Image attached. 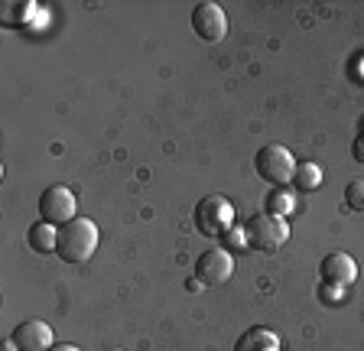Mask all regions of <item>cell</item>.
Instances as JSON below:
<instances>
[{
	"label": "cell",
	"mask_w": 364,
	"mask_h": 351,
	"mask_svg": "<svg viewBox=\"0 0 364 351\" xmlns=\"http://www.w3.org/2000/svg\"><path fill=\"white\" fill-rule=\"evenodd\" d=\"M318 299L326 306H341L345 303V286H335V283H318Z\"/></svg>",
	"instance_id": "cell-16"
},
{
	"label": "cell",
	"mask_w": 364,
	"mask_h": 351,
	"mask_svg": "<svg viewBox=\"0 0 364 351\" xmlns=\"http://www.w3.org/2000/svg\"><path fill=\"white\" fill-rule=\"evenodd\" d=\"M26 244L36 254H55V244H59V228L49 222H36L30 231H26Z\"/></svg>",
	"instance_id": "cell-11"
},
{
	"label": "cell",
	"mask_w": 364,
	"mask_h": 351,
	"mask_svg": "<svg viewBox=\"0 0 364 351\" xmlns=\"http://www.w3.org/2000/svg\"><path fill=\"white\" fill-rule=\"evenodd\" d=\"M318 276L326 283H335V286H345V290H348L351 283L358 280V264H355V257L345 251L326 254L322 264H318Z\"/></svg>",
	"instance_id": "cell-9"
},
{
	"label": "cell",
	"mask_w": 364,
	"mask_h": 351,
	"mask_svg": "<svg viewBox=\"0 0 364 351\" xmlns=\"http://www.w3.org/2000/svg\"><path fill=\"white\" fill-rule=\"evenodd\" d=\"M49 351H82V348H78V345H59V342H55Z\"/></svg>",
	"instance_id": "cell-19"
},
{
	"label": "cell",
	"mask_w": 364,
	"mask_h": 351,
	"mask_svg": "<svg viewBox=\"0 0 364 351\" xmlns=\"http://www.w3.org/2000/svg\"><path fill=\"white\" fill-rule=\"evenodd\" d=\"M235 274V257L225 247H208V251L198 254L196 260V280L202 286H221V283L231 280Z\"/></svg>",
	"instance_id": "cell-6"
},
{
	"label": "cell",
	"mask_w": 364,
	"mask_h": 351,
	"mask_svg": "<svg viewBox=\"0 0 364 351\" xmlns=\"http://www.w3.org/2000/svg\"><path fill=\"white\" fill-rule=\"evenodd\" d=\"M33 14H36V4H30V0H20V4L7 0V4L0 7V20H4V26H23V23H30Z\"/></svg>",
	"instance_id": "cell-13"
},
{
	"label": "cell",
	"mask_w": 364,
	"mask_h": 351,
	"mask_svg": "<svg viewBox=\"0 0 364 351\" xmlns=\"http://www.w3.org/2000/svg\"><path fill=\"white\" fill-rule=\"evenodd\" d=\"M322 185V166L318 163H296L293 189L296 192H316Z\"/></svg>",
	"instance_id": "cell-12"
},
{
	"label": "cell",
	"mask_w": 364,
	"mask_h": 351,
	"mask_svg": "<svg viewBox=\"0 0 364 351\" xmlns=\"http://www.w3.org/2000/svg\"><path fill=\"white\" fill-rule=\"evenodd\" d=\"M111 351H124V348H111Z\"/></svg>",
	"instance_id": "cell-20"
},
{
	"label": "cell",
	"mask_w": 364,
	"mask_h": 351,
	"mask_svg": "<svg viewBox=\"0 0 364 351\" xmlns=\"http://www.w3.org/2000/svg\"><path fill=\"white\" fill-rule=\"evenodd\" d=\"M78 218V199L68 185H49L39 195V222H49L55 228Z\"/></svg>",
	"instance_id": "cell-5"
},
{
	"label": "cell",
	"mask_w": 364,
	"mask_h": 351,
	"mask_svg": "<svg viewBox=\"0 0 364 351\" xmlns=\"http://www.w3.org/2000/svg\"><path fill=\"white\" fill-rule=\"evenodd\" d=\"M293 205H296L293 192H289L287 185H277V189H273L270 195H267V208H264V212L277 215V218H289V212H293Z\"/></svg>",
	"instance_id": "cell-14"
},
{
	"label": "cell",
	"mask_w": 364,
	"mask_h": 351,
	"mask_svg": "<svg viewBox=\"0 0 364 351\" xmlns=\"http://www.w3.org/2000/svg\"><path fill=\"white\" fill-rule=\"evenodd\" d=\"M10 342L16 345V351H49L55 345V335L43 319H26L20 325H14Z\"/></svg>",
	"instance_id": "cell-8"
},
{
	"label": "cell",
	"mask_w": 364,
	"mask_h": 351,
	"mask_svg": "<svg viewBox=\"0 0 364 351\" xmlns=\"http://www.w3.org/2000/svg\"><path fill=\"white\" fill-rule=\"evenodd\" d=\"M247 231V244L257 247V251H280L283 244L289 241V222L287 218H277L270 212H257L250 215V222L244 225Z\"/></svg>",
	"instance_id": "cell-3"
},
{
	"label": "cell",
	"mask_w": 364,
	"mask_h": 351,
	"mask_svg": "<svg viewBox=\"0 0 364 351\" xmlns=\"http://www.w3.org/2000/svg\"><path fill=\"white\" fill-rule=\"evenodd\" d=\"M221 237H225V247H250V244H247V231L237 228V225H235L231 231H225Z\"/></svg>",
	"instance_id": "cell-17"
},
{
	"label": "cell",
	"mask_w": 364,
	"mask_h": 351,
	"mask_svg": "<svg viewBox=\"0 0 364 351\" xmlns=\"http://www.w3.org/2000/svg\"><path fill=\"white\" fill-rule=\"evenodd\" d=\"M345 205H348L351 212L364 215V179H351V183L345 185Z\"/></svg>",
	"instance_id": "cell-15"
},
{
	"label": "cell",
	"mask_w": 364,
	"mask_h": 351,
	"mask_svg": "<svg viewBox=\"0 0 364 351\" xmlns=\"http://www.w3.org/2000/svg\"><path fill=\"white\" fill-rule=\"evenodd\" d=\"M196 228L198 234L205 237H221L225 231L235 228V208L225 195H205L202 202L196 205Z\"/></svg>",
	"instance_id": "cell-4"
},
{
	"label": "cell",
	"mask_w": 364,
	"mask_h": 351,
	"mask_svg": "<svg viewBox=\"0 0 364 351\" xmlns=\"http://www.w3.org/2000/svg\"><path fill=\"white\" fill-rule=\"evenodd\" d=\"M98 225L91 218H75L59 228V244H55V257L62 264H85L91 254L98 251Z\"/></svg>",
	"instance_id": "cell-1"
},
{
	"label": "cell",
	"mask_w": 364,
	"mask_h": 351,
	"mask_svg": "<svg viewBox=\"0 0 364 351\" xmlns=\"http://www.w3.org/2000/svg\"><path fill=\"white\" fill-rule=\"evenodd\" d=\"M254 169L264 183H270L273 189L277 185H289L293 183V173H296V156L287 150L283 144H267L257 150L254 156Z\"/></svg>",
	"instance_id": "cell-2"
},
{
	"label": "cell",
	"mask_w": 364,
	"mask_h": 351,
	"mask_svg": "<svg viewBox=\"0 0 364 351\" xmlns=\"http://www.w3.org/2000/svg\"><path fill=\"white\" fill-rule=\"evenodd\" d=\"M235 351H280V338H277V332H270L264 325H250L237 335Z\"/></svg>",
	"instance_id": "cell-10"
},
{
	"label": "cell",
	"mask_w": 364,
	"mask_h": 351,
	"mask_svg": "<svg viewBox=\"0 0 364 351\" xmlns=\"http://www.w3.org/2000/svg\"><path fill=\"white\" fill-rule=\"evenodd\" d=\"M192 30H196V36L205 39V43H221V39L228 36L225 10H221L218 4H212V0L196 4V7H192Z\"/></svg>",
	"instance_id": "cell-7"
},
{
	"label": "cell",
	"mask_w": 364,
	"mask_h": 351,
	"mask_svg": "<svg viewBox=\"0 0 364 351\" xmlns=\"http://www.w3.org/2000/svg\"><path fill=\"white\" fill-rule=\"evenodd\" d=\"M351 156H355V160L364 166V137H358V140H355V146H351Z\"/></svg>",
	"instance_id": "cell-18"
}]
</instances>
